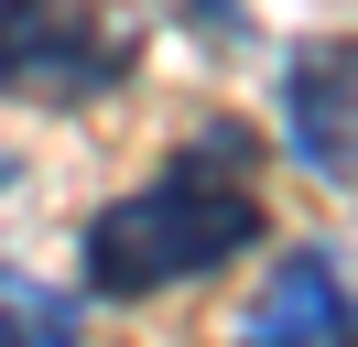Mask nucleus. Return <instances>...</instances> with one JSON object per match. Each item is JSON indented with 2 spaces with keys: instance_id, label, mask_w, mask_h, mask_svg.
<instances>
[{
  "instance_id": "423d86ee",
  "label": "nucleus",
  "mask_w": 358,
  "mask_h": 347,
  "mask_svg": "<svg viewBox=\"0 0 358 347\" xmlns=\"http://www.w3.org/2000/svg\"><path fill=\"white\" fill-rule=\"evenodd\" d=\"M163 11H174L185 33H206V43H239V0H163Z\"/></svg>"
},
{
  "instance_id": "f257e3e1",
  "label": "nucleus",
  "mask_w": 358,
  "mask_h": 347,
  "mask_svg": "<svg viewBox=\"0 0 358 347\" xmlns=\"http://www.w3.org/2000/svg\"><path fill=\"white\" fill-rule=\"evenodd\" d=\"M261 141L250 130H196L185 152H163L152 185H131L120 206H98L87 228H76V282H87L98 304H152L174 293V282H206L228 271L239 250H261L271 206H261Z\"/></svg>"
},
{
  "instance_id": "39448f33",
  "label": "nucleus",
  "mask_w": 358,
  "mask_h": 347,
  "mask_svg": "<svg viewBox=\"0 0 358 347\" xmlns=\"http://www.w3.org/2000/svg\"><path fill=\"white\" fill-rule=\"evenodd\" d=\"M0 347H76V293L0 260Z\"/></svg>"
},
{
  "instance_id": "20e7f679",
  "label": "nucleus",
  "mask_w": 358,
  "mask_h": 347,
  "mask_svg": "<svg viewBox=\"0 0 358 347\" xmlns=\"http://www.w3.org/2000/svg\"><path fill=\"white\" fill-rule=\"evenodd\" d=\"M239 347H358V304H348V282H336V260L326 250H293L282 271L261 282Z\"/></svg>"
},
{
  "instance_id": "0eeeda50",
  "label": "nucleus",
  "mask_w": 358,
  "mask_h": 347,
  "mask_svg": "<svg viewBox=\"0 0 358 347\" xmlns=\"http://www.w3.org/2000/svg\"><path fill=\"white\" fill-rule=\"evenodd\" d=\"M11 185H22V163H11V152H0V195H11Z\"/></svg>"
},
{
  "instance_id": "7ed1b4c3",
  "label": "nucleus",
  "mask_w": 358,
  "mask_h": 347,
  "mask_svg": "<svg viewBox=\"0 0 358 347\" xmlns=\"http://www.w3.org/2000/svg\"><path fill=\"white\" fill-rule=\"evenodd\" d=\"M282 141L304 174H358V33H315L282 55Z\"/></svg>"
},
{
  "instance_id": "f03ea898",
  "label": "nucleus",
  "mask_w": 358,
  "mask_h": 347,
  "mask_svg": "<svg viewBox=\"0 0 358 347\" xmlns=\"http://www.w3.org/2000/svg\"><path fill=\"white\" fill-rule=\"evenodd\" d=\"M131 65H141V22H120L109 0H0V98L87 108L131 87Z\"/></svg>"
}]
</instances>
